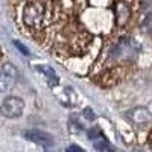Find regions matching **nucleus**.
<instances>
[{"label": "nucleus", "mask_w": 152, "mask_h": 152, "mask_svg": "<svg viewBox=\"0 0 152 152\" xmlns=\"http://www.w3.org/2000/svg\"><path fill=\"white\" fill-rule=\"evenodd\" d=\"M46 17L43 0H29L23 9V21L28 28H40Z\"/></svg>", "instance_id": "obj_1"}, {"label": "nucleus", "mask_w": 152, "mask_h": 152, "mask_svg": "<svg viewBox=\"0 0 152 152\" xmlns=\"http://www.w3.org/2000/svg\"><path fill=\"white\" fill-rule=\"evenodd\" d=\"M18 81V70L14 64L6 62L3 64L2 70H0V91L2 93H8L11 91L14 85Z\"/></svg>", "instance_id": "obj_2"}, {"label": "nucleus", "mask_w": 152, "mask_h": 152, "mask_svg": "<svg viewBox=\"0 0 152 152\" xmlns=\"http://www.w3.org/2000/svg\"><path fill=\"white\" fill-rule=\"evenodd\" d=\"M23 110H24V102L20 97H15V96H9V97L3 99L2 105H0V113L6 119L20 117L23 114Z\"/></svg>", "instance_id": "obj_3"}, {"label": "nucleus", "mask_w": 152, "mask_h": 152, "mask_svg": "<svg viewBox=\"0 0 152 152\" xmlns=\"http://www.w3.org/2000/svg\"><path fill=\"white\" fill-rule=\"evenodd\" d=\"M137 50L138 49L134 44V41H120L111 50V58L113 59H131L137 55Z\"/></svg>", "instance_id": "obj_4"}, {"label": "nucleus", "mask_w": 152, "mask_h": 152, "mask_svg": "<svg viewBox=\"0 0 152 152\" xmlns=\"http://www.w3.org/2000/svg\"><path fill=\"white\" fill-rule=\"evenodd\" d=\"M23 137L28 142L41 145V146H52L53 145V137L44 131H40V129H28L23 132Z\"/></svg>", "instance_id": "obj_5"}, {"label": "nucleus", "mask_w": 152, "mask_h": 152, "mask_svg": "<svg viewBox=\"0 0 152 152\" xmlns=\"http://www.w3.org/2000/svg\"><path fill=\"white\" fill-rule=\"evenodd\" d=\"M126 116H128V119L131 122L138 123V125H140V123H146V122L151 120V113L146 108H143V107H137V108L129 110L128 113H126Z\"/></svg>", "instance_id": "obj_6"}, {"label": "nucleus", "mask_w": 152, "mask_h": 152, "mask_svg": "<svg viewBox=\"0 0 152 152\" xmlns=\"http://www.w3.org/2000/svg\"><path fill=\"white\" fill-rule=\"evenodd\" d=\"M38 72H41L44 75V78H46V82L49 84V87H56L59 84V78H58V75L50 69L47 66H40L38 67Z\"/></svg>", "instance_id": "obj_7"}, {"label": "nucleus", "mask_w": 152, "mask_h": 152, "mask_svg": "<svg viewBox=\"0 0 152 152\" xmlns=\"http://www.w3.org/2000/svg\"><path fill=\"white\" fill-rule=\"evenodd\" d=\"M117 20H119V24H125L126 20H128L129 17V9L128 6H125V5H119L117 6Z\"/></svg>", "instance_id": "obj_8"}, {"label": "nucleus", "mask_w": 152, "mask_h": 152, "mask_svg": "<svg viewBox=\"0 0 152 152\" xmlns=\"http://www.w3.org/2000/svg\"><path fill=\"white\" fill-rule=\"evenodd\" d=\"M94 149H97V151H107V149H111V148H110V145H108V142L105 140V138L102 135H99L97 140H94Z\"/></svg>", "instance_id": "obj_9"}, {"label": "nucleus", "mask_w": 152, "mask_h": 152, "mask_svg": "<svg viewBox=\"0 0 152 152\" xmlns=\"http://www.w3.org/2000/svg\"><path fill=\"white\" fill-rule=\"evenodd\" d=\"M14 44H15V47L20 50V52H23L24 55H29L31 52H29V49L26 47V46H24V44H21L20 41H17V40H14Z\"/></svg>", "instance_id": "obj_10"}, {"label": "nucleus", "mask_w": 152, "mask_h": 152, "mask_svg": "<svg viewBox=\"0 0 152 152\" xmlns=\"http://www.w3.org/2000/svg\"><path fill=\"white\" fill-rule=\"evenodd\" d=\"M84 114H85V117H87L88 120H94V114H93V111H91L90 108H85V110H84Z\"/></svg>", "instance_id": "obj_11"}, {"label": "nucleus", "mask_w": 152, "mask_h": 152, "mask_svg": "<svg viewBox=\"0 0 152 152\" xmlns=\"http://www.w3.org/2000/svg\"><path fill=\"white\" fill-rule=\"evenodd\" d=\"M67 151L70 152V151H78V152H84V149L82 148H79V146H69L67 148Z\"/></svg>", "instance_id": "obj_12"}]
</instances>
